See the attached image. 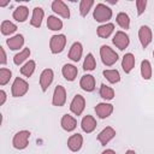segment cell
Masks as SVG:
<instances>
[{"label":"cell","mask_w":154,"mask_h":154,"mask_svg":"<svg viewBox=\"0 0 154 154\" xmlns=\"http://www.w3.org/2000/svg\"><path fill=\"white\" fill-rule=\"evenodd\" d=\"M96 125H97V124H96V120H95V118H94L93 116L87 114V116H84V117L82 118L81 128H82V130H83L84 132H87V134L93 132V131L95 130Z\"/></svg>","instance_id":"5bb4252c"},{"label":"cell","mask_w":154,"mask_h":154,"mask_svg":"<svg viewBox=\"0 0 154 154\" xmlns=\"http://www.w3.org/2000/svg\"><path fill=\"white\" fill-rule=\"evenodd\" d=\"M79 85H81V88L84 91H88V93L93 91L95 89V78H94V76H91V75H84L81 78V81H79Z\"/></svg>","instance_id":"ffe728a7"},{"label":"cell","mask_w":154,"mask_h":154,"mask_svg":"<svg viewBox=\"0 0 154 154\" xmlns=\"http://www.w3.org/2000/svg\"><path fill=\"white\" fill-rule=\"evenodd\" d=\"M112 42H113V45H114L117 48H119L120 51H123V49H125V48L129 46L130 38H129V36H128L124 31L119 30V31H117L116 35L113 36Z\"/></svg>","instance_id":"ba28073f"},{"label":"cell","mask_w":154,"mask_h":154,"mask_svg":"<svg viewBox=\"0 0 154 154\" xmlns=\"http://www.w3.org/2000/svg\"><path fill=\"white\" fill-rule=\"evenodd\" d=\"M94 5V1L93 0H82L79 2V13L82 17H85L88 14V12L90 11L91 6Z\"/></svg>","instance_id":"836d02e7"},{"label":"cell","mask_w":154,"mask_h":154,"mask_svg":"<svg viewBox=\"0 0 154 154\" xmlns=\"http://www.w3.org/2000/svg\"><path fill=\"white\" fill-rule=\"evenodd\" d=\"M125 154H136V153H135V150L129 149V150H126V152H125Z\"/></svg>","instance_id":"ab89813d"},{"label":"cell","mask_w":154,"mask_h":154,"mask_svg":"<svg viewBox=\"0 0 154 154\" xmlns=\"http://www.w3.org/2000/svg\"><path fill=\"white\" fill-rule=\"evenodd\" d=\"M100 96L103 99V100H113L114 99V90L113 88L106 85V84H101L100 87Z\"/></svg>","instance_id":"1f68e13d"},{"label":"cell","mask_w":154,"mask_h":154,"mask_svg":"<svg viewBox=\"0 0 154 154\" xmlns=\"http://www.w3.org/2000/svg\"><path fill=\"white\" fill-rule=\"evenodd\" d=\"M141 76L143 79H150L152 78V65H150V61L144 59L142 60L141 63Z\"/></svg>","instance_id":"484cf974"},{"label":"cell","mask_w":154,"mask_h":154,"mask_svg":"<svg viewBox=\"0 0 154 154\" xmlns=\"http://www.w3.org/2000/svg\"><path fill=\"white\" fill-rule=\"evenodd\" d=\"M109 4H117V0H108Z\"/></svg>","instance_id":"b9f144b4"},{"label":"cell","mask_w":154,"mask_h":154,"mask_svg":"<svg viewBox=\"0 0 154 154\" xmlns=\"http://www.w3.org/2000/svg\"><path fill=\"white\" fill-rule=\"evenodd\" d=\"M53 78H54V73H53L52 69H45L41 72V75H40V87H41L43 93L47 91L48 87L53 82Z\"/></svg>","instance_id":"9c48e42d"},{"label":"cell","mask_w":154,"mask_h":154,"mask_svg":"<svg viewBox=\"0 0 154 154\" xmlns=\"http://www.w3.org/2000/svg\"><path fill=\"white\" fill-rule=\"evenodd\" d=\"M95 112L99 116V118L105 119L107 117H109L113 112V105L111 103H106V102H100L95 106Z\"/></svg>","instance_id":"4fadbf2b"},{"label":"cell","mask_w":154,"mask_h":154,"mask_svg":"<svg viewBox=\"0 0 154 154\" xmlns=\"http://www.w3.org/2000/svg\"><path fill=\"white\" fill-rule=\"evenodd\" d=\"M6 45L8 46L10 49L17 51V49H19V48L23 47V45H24V36L22 34H17V35L7 38L6 40Z\"/></svg>","instance_id":"d6986e66"},{"label":"cell","mask_w":154,"mask_h":154,"mask_svg":"<svg viewBox=\"0 0 154 154\" xmlns=\"http://www.w3.org/2000/svg\"><path fill=\"white\" fill-rule=\"evenodd\" d=\"M65 45H66V36L64 34H58V35H53L51 37V41H49V48H51V52L53 54H58V53H61L65 48Z\"/></svg>","instance_id":"277c9868"},{"label":"cell","mask_w":154,"mask_h":154,"mask_svg":"<svg viewBox=\"0 0 154 154\" xmlns=\"http://www.w3.org/2000/svg\"><path fill=\"white\" fill-rule=\"evenodd\" d=\"M153 57H154V52H153Z\"/></svg>","instance_id":"7bdbcfd3"},{"label":"cell","mask_w":154,"mask_h":154,"mask_svg":"<svg viewBox=\"0 0 154 154\" xmlns=\"http://www.w3.org/2000/svg\"><path fill=\"white\" fill-rule=\"evenodd\" d=\"M10 4V1H5V2H0V6L1 7H4V6H6V5H8Z\"/></svg>","instance_id":"60d3db41"},{"label":"cell","mask_w":154,"mask_h":154,"mask_svg":"<svg viewBox=\"0 0 154 154\" xmlns=\"http://www.w3.org/2000/svg\"><path fill=\"white\" fill-rule=\"evenodd\" d=\"M83 144V136L81 134L71 135L67 140V147L71 152H78Z\"/></svg>","instance_id":"9a60e30c"},{"label":"cell","mask_w":154,"mask_h":154,"mask_svg":"<svg viewBox=\"0 0 154 154\" xmlns=\"http://www.w3.org/2000/svg\"><path fill=\"white\" fill-rule=\"evenodd\" d=\"M102 75L112 84H116V83H118L120 81V75H119V71L118 70H105L102 72Z\"/></svg>","instance_id":"83f0119b"},{"label":"cell","mask_w":154,"mask_h":154,"mask_svg":"<svg viewBox=\"0 0 154 154\" xmlns=\"http://www.w3.org/2000/svg\"><path fill=\"white\" fill-rule=\"evenodd\" d=\"M138 38L143 48H146L152 42V29L147 25H142L138 30Z\"/></svg>","instance_id":"8fae6325"},{"label":"cell","mask_w":154,"mask_h":154,"mask_svg":"<svg viewBox=\"0 0 154 154\" xmlns=\"http://www.w3.org/2000/svg\"><path fill=\"white\" fill-rule=\"evenodd\" d=\"M29 137H30V131L28 130H22V131H18L14 136H13V140H12V144L16 149H25L29 144Z\"/></svg>","instance_id":"5b68a950"},{"label":"cell","mask_w":154,"mask_h":154,"mask_svg":"<svg viewBox=\"0 0 154 154\" xmlns=\"http://www.w3.org/2000/svg\"><path fill=\"white\" fill-rule=\"evenodd\" d=\"M61 73H63L64 78H65L66 81L72 82V81L76 79V77H77V75H78V70H77V67H76L75 65H72V64H65V65L63 66V69H61Z\"/></svg>","instance_id":"ac0fdd59"},{"label":"cell","mask_w":154,"mask_h":154,"mask_svg":"<svg viewBox=\"0 0 154 154\" xmlns=\"http://www.w3.org/2000/svg\"><path fill=\"white\" fill-rule=\"evenodd\" d=\"M101 154H116V152H114L113 149H106V150H103Z\"/></svg>","instance_id":"f35d334b"},{"label":"cell","mask_w":154,"mask_h":154,"mask_svg":"<svg viewBox=\"0 0 154 154\" xmlns=\"http://www.w3.org/2000/svg\"><path fill=\"white\" fill-rule=\"evenodd\" d=\"M113 30H114V24L113 23H106V24H102V25L97 26L96 34L101 38H107V37L111 36V34L113 32Z\"/></svg>","instance_id":"603a6c76"},{"label":"cell","mask_w":154,"mask_h":154,"mask_svg":"<svg viewBox=\"0 0 154 154\" xmlns=\"http://www.w3.org/2000/svg\"><path fill=\"white\" fill-rule=\"evenodd\" d=\"M95 67H96L95 58L91 53H88L84 58V61H83V69L85 71H93V70H95Z\"/></svg>","instance_id":"d6a6232c"},{"label":"cell","mask_w":154,"mask_h":154,"mask_svg":"<svg viewBox=\"0 0 154 154\" xmlns=\"http://www.w3.org/2000/svg\"><path fill=\"white\" fill-rule=\"evenodd\" d=\"M1 34L2 35H11L13 32H16L17 30V25L14 23H12L11 20H2L1 26H0Z\"/></svg>","instance_id":"4316f807"},{"label":"cell","mask_w":154,"mask_h":154,"mask_svg":"<svg viewBox=\"0 0 154 154\" xmlns=\"http://www.w3.org/2000/svg\"><path fill=\"white\" fill-rule=\"evenodd\" d=\"M52 10L54 13H57L58 16H61L63 18L70 17V10H69L67 5L61 0H54L52 2Z\"/></svg>","instance_id":"30bf717a"},{"label":"cell","mask_w":154,"mask_h":154,"mask_svg":"<svg viewBox=\"0 0 154 154\" xmlns=\"http://www.w3.org/2000/svg\"><path fill=\"white\" fill-rule=\"evenodd\" d=\"M135 66V57L132 53H126L122 59V67L125 73H130Z\"/></svg>","instance_id":"7402d4cb"},{"label":"cell","mask_w":154,"mask_h":154,"mask_svg":"<svg viewBox=\"0 0 154 154\" xmlns=\"http://www.w3.org/2000/svg\"><path fill=\"white\" fill-rule=\"evenodd\" d=\"M45 17V12L41 7H35L32 10V16H31V19H30V24L34 26V28H40L41 24H42V19Z\"/></svg>","instance_id":"44dd1931"},{"label":"cell","mask_w":154,"mask_h":154,"mask_svg":"<svg viewBox=\"0 0 154 154\" xmlns=\"http://www.w3.org/2000/svg\"><path fill=\"white\" fill-rule=\"evenodd\" d=\"M47 28L52 31H59L63 29V22L55 16H48L47 18Z\"/></svg>","instance_id":"d4e9b609"},{"label":"cell","mask_w":154,"mask_h":154,"mask_svg":"<svg viewBox=\"0 0 154 154\" xmlns=\"http://www.w3.org/2000/svg\"><path fill=\"white\" fill-rule=\"evenodd\" d=\"M136 6H137V14L141 16L147 7V0H137L136 1Z\"/></svg>","instance_id":"d590c367"},{"label":"cell","mask_w":154,"mask_h":154,"mask_svg":"<svg viewBox=\"0 0 154 154\" xmlns=\"http://www.w3.org/2000/svg\"><path fill=\"white\" fill-rule=\"evenodd\" d=\"M65 102H66V90L63 85H57L54 88L52 103H53V106L61 107L65 105Z\"/></svg>","instance_id":"52a82bcc"},{"label":"cell","mask_w":154,"mask_h":154,"mask_svg":"<svg viewBox=\"0 0 154 154\" xmlns=\"http://www.w3.org/2000/svg\"><path fill=\"white\" fill-rule=\"evenodd\" d=\"M82 54H83V46L81 42H73L70 51H69V58L72 60V61H79L81 58H82Z\"/></svg>","instance_id":"e0dca14e"},{"label":"cell","mask_w":154,"mask_h":154,"mask_svg":"<svg viewBox=\"0 0 154 154\" xmlns=\"http://www.w3.org/2000/svg\"><path fill=\"white\" fill-rule=\"evenodd\" d=\"M6 99H7V95H6L5 90H2V89H1V90H0V105H1V106L5 103Z\"/></svg>","instance_id":"74e56055"},{"label":"cell","mask_w":154,"mask_h":154,"mask_svg":"<svg viewBox=\"0 0 154 154\" xmlns=\"http://www.w3.org/2000/svg\"><path fill=\"white\" fill-rule=\"evenodd\" d=\"M60 125H61V128H63L65 131L71 132V131H73V130L76 129V126H77V120H76V118L72 117L71 114H64L63 118H61V120H60Z\"/></svg>","instance_id":"2e32d148"},{"label":"cell","mask_w":154,"mask_h":154,"mask_svg":"<svg viewBox=\"0 0 154 154\" xmlns=\"http://www.w3.org/2000/svg\"><path fill=\"white\" fill-rule=\"evenodd\" d=\"M93 17L96 22L106 24V22H108L112 18V10H111V7L100 2L95 6L94 12H93Z\"/></svg>","instance_id":"6da1fadb"},{"label":"cell","mask_w":154,"mask_h":154,"mask_svg":"<svg viewBox=\"0 0 154 154\" xmlns=\"http://www.w3.org/2000/svg\"><path fill=\"white\" fill-rule=\"evenodd\" d=\"M84 108H85V99L79 94L75 95L70 103V111L75 116H81L83 113Z\"/></svg>","instance_id":"8992f818"},{"label":"cell","mask_w":154,"mask_h":154,"mask_svg":"<svg viewBox=\"0 0 154 154\" xmlns=\"http://www.w3.org/2000/svg\"><path fill=\"white\" fill-rule=\"evenodd\" d=\"M30 49L29 48H23L19 53H17L14 57H13V63L16 64V65H20V64H23L29 57H30Z\"/></svg>","instance_id":"f1b7e54d"},{"label":"cell","mask_w":154,"mask_h":154,"mask_svg":"<svg viewBox=\"0 0 154 154\" xmlns=\"http://www.w3.org/2000/svg\"><path fill=\"white\" fill-rule=\"evenodd\" d=\"M28 16H29V10H28L26 6H18L13 11V13H12L13 19H16L17 22H20V23L25 22L26 18H28Z\"/></svg>","instance_id":"cb8c5ba5"},{"label":"cell","mask_w":154,"mask_h":154,"mask_svg":"<svg viewBox=\"0 0 154 154\" xmlns=\"http://www.w3.org/2000/svg\"><path fill=\"white\" fill-rule=\"evenodd\" d=\"M29 90V84L25 79L20 78V77H16L13 83H12V87H11V93H12V96L13 97H20V96H24Z\"/></svg>","instance_id":"3957f363"},{"label":"cell","mask_w":154,"mask_h":154,"mask_svg":"<svg viewBox=\"0 0 154 154\" xmlns=\"http://www.w3.org/2000/svg\"><path fill=\"white\" fill-rule=\"evenodd\" d=\"M116 136V130L112 126H106L99 135H97V141L102 144L106 146L111 140H113Z\"/></svg>","instance_id":"7c38bea8"},{"label":"cell","mask_w":154,"mask_h":154,"mask_svg":"<svg viewBox=\"0 0 154 154\" xmlns=\"http://www.w3.org/2000/svg\"><path fill=\"white\" fill-rule=\"evenodd\" d=\"M117 23H118V25L122 28V29H125V30H128L129 28H130V18H129V16L125 13V12H119L118 14H117Z\"/></svg>","instance_id":"f546056e"},{"label":"cell","mask_w":154,"mask_h":154,"mask_svg":"<svg viewBox=\"0 0 154 154\" xmlns=\"http://www.w3.org/2000/svg\"><path fill=\"white\" fill-rule=\"evenodd\" d=\"M0 54H1V57H0V64L1 65H5L7 63V55H6V52H5V49H4L2 46H0Z\"/></svg>","instance_id":"8d00e7d4"},{"label":"cell","mask_w":154,"mask_h":154,"mask_svg":"<svg viewBox=\"0 0 154 154\" xmlns=\"http://www.w3.org/2000/svg\"><path fill=\"white\" fill-rule=\"evenodd\" d=\"M35 69H36L35 61H34V60H29V61H26V63L20 67V73H22L23 76H25V77H30V76L34 73Z\"/></svg>","instance_id":"4dcf8cb0"},{"label":"cell","mask_w":154,"mask_h":154,"mask_svg":"<svg viewBox=\"0 0 154 154\" xmlns=\"http://www.w3.org/2000/svg\"><path fill=\"white\" fill-rule=\"evenodd\" d=\"M100 57H101L103 65L106 66H112L118 60V54L109 46H106V45L100 47Z\"/></svg>","instance_id":"7a4b0ae2"},{"label":"cell","mask_w":154,"mask_h":154,"mask_svg":"<svg viewBox=\"0 0 154 154\" xmlns=\"http://www.w3.org/2000/svg\"><path fill=\"white\" fill-rule=\"evenodd\" d=\"M12 77V72L11 70L6 69V67H1L0 69V85H5L10 82Z\"/></svg>","instance_id":"e575fe53"}]
</instances>
